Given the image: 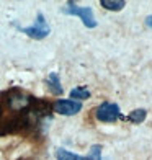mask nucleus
I'll use <instances>...</instances> for the list:
<instances>
[{
	"mask_svg": "<svg viewBox=\"0 0 152 160\" xmlns=\"http://www.w3.org/2000/svg\"><path fill=\"white\" fill-rule=\"evenodd\" d=\"M18 30L21 33H25L26 36L33 38V39H44L51 33V28H49L48 21H46L44 15H43L41 12L36 15V20L31 26H18Z\"/></svg>",
	"mask_w": 152,
	"mask_h": 160,
	"instance_id": "f257e3e1",
	"label": "nucleus"
},
{
	"mask_svg": "<svg viewBox=\"0 0 152 160\" xmlns=\"http://www.w3.org/2000/svg\"><path fill=\"white\" fill-rule=\"evenodd\" d=\"M62 12L66 13V15L79 17L87 28H95L97 26V20H95V17H93V10L90 8V7H79L74 2H67V7H64Z\"/></svg>",
	"mask_w": 152,
	"mask_h": 160,
	"instance_id": "f03ea898",
	"label": "nucleus"
},
{
	"mask_svg": "<svg viewBox=\"0 0 152 160\" xmlns=\"http://www.w3.org/2000/svg\"><path fill=\"white\" fill-rule=\"evenodd\" d=\"M95 116L97 119L101 122H114L118 119H124V116L121 114V110L116 103H101L97 110H95Z\"/></svg>",
	"mask_w": 152,
	"mask_h": 160,
	"instance_id": "7ed1b4c3",
	"label": "nucleus"
},
{
	"mask_svg": "<svg viewBox=\"0 0 152 160\" xmlns=\"http://www.w3.org/2000/svg\"><path fill=\"white\" fill-rule=\"evenodd\" d=\"M80 110H82V103L74 100H57L53 105V111L62 116H74Z\"/></svg>",
	"mask_w": 152,
	"mask_h": 160,
	"instance_id": "20e7f679",
	"label": "nucleus"
},
{
	"mask_svg": "<svg viewBox=\"0 0 152 160\" xmlns=\"http://www.w3.org/2000/svg\"><path fill=\"white\" fill-rule=\"evenodd\" d=\"M46 83H48V88L51 90L53 95H56V97L62 95L64 90H62L61 78H59V75H57V72H51V74L48 75V78H46Z\"/></svg>",
	"mask_w": 152,
	"mask_h": 160,
	"instance_id": "39448f33",
	"label": "nucleus"
},
{
	"mask_svg": "<svg viewBox=\"0 0 152 160\" xmlns=\"http://www.w3.org/2000/svg\"><path fill=\"white\" fill-rule=\"evenodd\" d=\"M147 118V111L142 110V108H139V110H134L131 111L128 116H124V119H128L129 122H133V124H141L142 121H146Z\"/></svg>",
	"mask_w": 152,
	"mask_h": 160,
	"instance_id": "423d86ee",
	"label": "nucleus"
},
{
	"mask_svg": "<svg viewBox=\"0 0 152 160\" xmlns=\"http://www.w3.org/2000/svg\"><path fill=\"white\" fill-rule=\"evenodd\" d=\"M100 5L110 12H121L126 7V2L124 0H101Z\"/></svg>",
	"mask_w": 152,
	"mask_h": 160,
	"instance_id": "0eeeda50",
	"label": "nucleus"
},
{
	"mask_svg": "<svg viewBox=\"0 0 152 160\" xmlns=\"http://www.w3.org/2000/svg\"><path fill=\"white\" fill-rule=\"evenodd\" d=\"M56 158L57 160H85V157H80L74 154V152H69L66 149H56Z\"/></svg>",
	"mask_w": 152,
	"mask_h": 160,
	"instance_id": "6e6552de",
	"label": "nucleus"
},
{
	"mask_svg": "<svg viewBox=\"0 0 152 160\" xmlns=\"http://www.w3.org/2000/svg\"><path fill=\"white\" fill-rule=\"evenodd\" d=\"M70 98H74V101L87 100V98H90V92L85 87H75V88L70 90Z\"/></svg>",
	"mask_w": 152,
	"mask_h": 160,
	"instance_id": "1a4fd4ad",
	"label": "nucleus"
},
{
	"mask_svg": "<svg viewBox=\"0 0 152 160\" xmlns=\"http://www.w3.org/2000/svg\"><path fill=\"white\" fill-rule=\"evenodd\" d=\"M85 160H101V145H98V144L92 145L89 155L85 157Z\"/></svg>",
	"mask_w": 152,
	"mask_h": 160,
	"instance_id": "9d476101",
	"label": "nucleus"
},
{
	"mask_svg": "<svg viewBox=\"0 0 152 160\" xmlns=\"http://www.w3.org/2000/svg\"><path fill=\"white\" fill-rule=\"evenodd\" d=\"M146 25H147L149 28H152V15H149V17L146 18Z\"/></svg>",
	"mask_w": 152,
	"mask_h": 160,
	"instance_id": "9b49d317",
	"label": "nucleus"
},
{
	"mask_svg": "<svg viewBox=\"0 0 152 160\" xmlns=\"http://www.w3.org/2000/svg\"><path fill=\"white\" fill-rule=\"evenodd\" d=\"M2 114H3V106H2V101H0V122H2Z\"/></svg>",
	"mask_w": 152,
	"mask_h": 160,
	"instance_id": "f8f14e48",
	"label": "nucleus"
}]
</instances>
